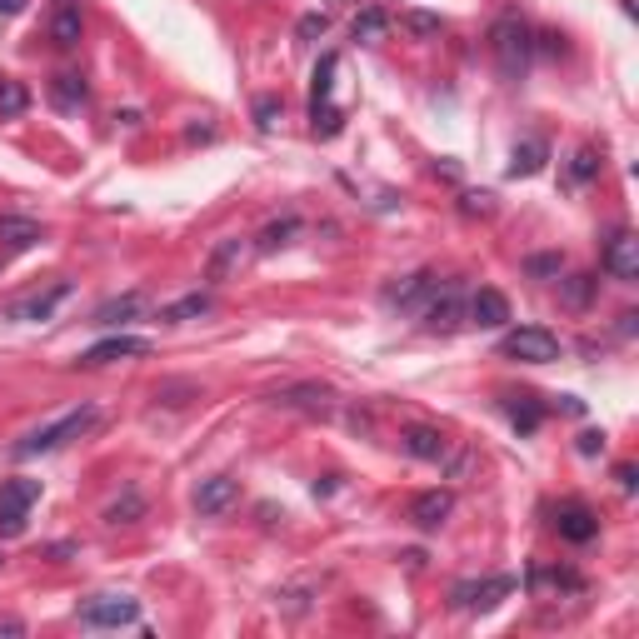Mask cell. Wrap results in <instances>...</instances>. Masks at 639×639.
<instances>
[{"label": "cell", "instance_id": "2", "mask_svg": "<svg viewBox=\"0 0 639 639\" xmlns=\"http://www.w3.org/2000/svg\"><path fill=\"white\" fill-rule=\"evenodd\" d=\"M95 425V405H80V410H70V415H60L55 425H45V430H30L20 445H15V460H30V455H50V450H60L65 440H75V435H85Z\"/></svg>", "mask_w": 639, "mask_h": 639}, {"label": "cell", "instance_id": "1", "mask_svg": "<svg viewBox=\"0 0 639 639\" xmlns=\"http://www.w3.org/2000/svg\"><path fill=\"white\" fill-rule=\"evenodd\" d=\"M490 50H495V65L505 80H525V70L535 60V30L520 15H500L490 25Z\"/></svg>", "mask_w": 639, "mask_h": 639}, {"label": "cell", "instance_id": "23", "mask_svg": "<svg viewBox=\"0 0 639 639\" xmlns=\"http://www.w3.org/2000/svg\"><path fill=\"white\" fill-rule=\"evenodd\" d=\"M385 35H390V15H385V10L370 5V10L355 15V40H360V45H375V40H385Z\"/></svg>", "mask_w": 639, "mask_h": 639}, {"label": "cell", "instance_id": "16", "mask_svg": "<svg viewBox=\"0 0 639 639\" xmlns=\"http://www.w3.org/2000/svg\"><path fill=\"white\" fill-rule=\"evenodd\" d=\"M70 295V285L60 280L55 290H45V295H30V300H15L10 305V320H25V325H40V320H50L55 315V305Z\"/></svg>", "mask_w": 639, "mask_h": 639}, {"label": "cell", "instance_id": "4", "mask_svg": "<svg viewBox=\"0 0 639 639\" xmlns=\"http://www.w3.org/2000/svg\"><path fill=\"white\" fill-rule=\"evenodd\" d=\"M500 355H510L520 365H550V360H560V335H550L545 325H520L500 340Z\"/></svg>", "mask_w": 639, "mask_h": 639}, {"label": "cell", "instance_id": "3", "mask_svg": "<svg viewBox=\"0 0 639 639\" xmlns=\"http://www.w3.org/2000/svg\"><path fill=\"white\" fill-rule=\"evenodd\" d=\"M335 70H340V55H320V65H315V80H310V120H315V135H335L340 130V105L330 100V90H335Z\"/></svg>", "mask_w": 639, "mask_h": 639}, {"label": "cell", "instance_id": "9", "mask_svg": "<svg viewBox=\"0 0 639 639\" xmlns=\"http://www.w3.org/2000/svg\"><path fill=\"white\" fill-rule=\"evenodd\" d=\"M140 355H150V340H140V335H110V340L90 345L80 355V365H115V360H140Z\"/></svg>", "mask_w": 639, "mask_h": 639}, {"label": "cell", "instance_id": "40", "mask_svg": "<svg viewBox=\"0 0 639 639\" xmlns=\"http://www.w3.org/2000/svg\"><path fill=\"white\" fill-rule=\"evenodd\" d=\"M615 480H620L625 490H635V465H620V470H615Z\"/></svg>", "mask_w": 639, "mask_h": 639}, {"label": "cell", "instance_id": "21", "mask_svg": "<svg viewBox=\"0 0 639 639\" xmlns=\"http://www.w3.org/2000/svg\"><path fill=\"white\" fill-rule=\"evenodd\" d=\"M545 160H550V145H545V140H525V145H515V155H510V175H515V180H520V175H540Z\"/></svg>", "mask_w": 639, "mask_h": 639}, {"label": "cell", "instance_id": "41", "mask_svg": "<svg viewBox=\"0 0 639 639\" xmlns=\"http://www.w3.org/2000/svg\"><path fill=\"white\" fill-rule=\"evenodd\" d=\"M25 10V0H0V15H20Z\"/></svg>", "mask_w": 639, "mask_h": 639}, {"label": "cell", "instance_id": "33", "mask_svg": "<svg viewBox=\"0 0 639 639\" xmlns=\"http://www.w3.org/2000/svg\"><path fill=\"white\" fill-rule=\"evenodd\" d=\"M440 15H425V10H405V30L410 35H440Z\"/></svg>", "mask_w": 639, "mask_h": 639}, {"label": "cell", "instance_id": "37", "mask_svg": "<svg viewBox=\"0 0 639 639\" xmlns=\"http://www.w3.org/2000/svg\"><path fill=\"white\" fill-rule=\"evenodd\" d=\"M560 265H565L560 255H535L530 260V275H560Z\"/></svg>", "mask_w": 639, "mask_h": 639}, {"label": "cell", "instance_id": "8", "mask_svg": "<svg viewBox=\"0 0 639 639\" xmlns=\"http://www.w3.org/2000/svg\"><path fill=\"white\" fill-rule=\"evenodd\" d=\"M510 590H515V580H510V575H500V580H470V585H455V610H495Z\"/></svg>", "mask_w": 639, "mask_h": 639}, {"label": "cell", "instance_id": "28", "mask_svg": "<svg viewBox=\"0 0 639 639\" xmlns=\"http://www.w3.org/2000/svg\"><path fill=\"white\" fill-rule=\"evenodd\" d=\"M135 310H140V295H120V300L100 305V310H95V320H100V325H120V320H130Z\"/></svg>", "mask_w": 639, "mask_h": 639}, {"label": "cell", "instance_id": "24", "mask_svg": "<svg viewBox=\"0 0 639 639\" xmlns=\"http://www.w3.org/2000/svg\"><path fill=\"white\" fill-rule=\"evenodd\" d=\"M505 410H510V420H515V430H540V420H545V410L530 400V395H505Z\"/></svg>", "mask_w": 639, "mask_h": 639}, {"label": "cell", "instance_id": "26", "mask_svg": "<svg viewBox=\"0 0 639 639\" xmlns=\"http://www.w3.org/2000/svg\"><path fill=\"white\" fill-rule=\"evenodd\" d=\"M300 230V220L295 215H285V220H275V225H265L260 230V250L270 255V250H280V245H290V235Z\"/></svg>", "mask_w": 639, "mask_h": 639}, {"label": "cell", "instance_id": "27", "mask_svg": "<svg viewBox=\"0 0 639 639\" xmlns=\"http://www.w3.org/2000/svg\"><path fill=\"white\" fill-rule=\"evenodd\" d=\"M240 260H245V245H240V240H225V245L210 255V280H225L230 265H240Z\"/></svg>", "mask_w": 639, "mask_h": 639}, {"label": "cell", "instance_id": "31", "mask_svg": "<svg viewBox=\"0 0 639 639\" xmlns=\"http://www.w3.org/2000/svg\"><path fill=\"white\" fill-rule=\"evenodd\" d=\"M560 285H565V305H575V310L590 305V290H595L590 275H570V280H560Z\"/></svg>", "mask_w": 639, "mask_h": 639}, {"label": "cell", "instance_id": "7", "mask_svg": "<svg viewBox=\"0 0 639 639\" xmlns=\"http://www.w3.org/2000/svg\"><path fill=\"white\" fill-rule=\"evenodd\" d=\"M465 320L480 325V330H500V325H510V300L485 285V290H475V295L465 300Z\"/></svg>", "mask_w": 639, "mask_h": 639}, {"label": "cell", "instance_id": "38", "mask_svg": "<svg viewBox=\"0 0 639 639\" xmlns=\"http://www.w3.org/2000/svg\"><path fill=\"white\" fill-rule=\"evenodd\" d=\"M0 535H5V540L25 535V515H10V510H0Z\"/></svg>", "mask_w": 639, "mask_h": 639}, {"label": "cell", "instance_id": "39", "mask_svg": "<svg viewBox=\"0 0 639 639\" xmlns=\"http://www.w3.org/2000/svg\"><path fill=\"white\" fill-rule=\"evenodd\" d=\"M600 450H605V435L585 430V435H580V455H600Z\"/></svg>", "mask_w": 639, "mask_h": 639}, {"label": "cell", "instance_id": "34", "mask_svg": "<svg viewBox=\"0 0 639 639\" xmlns=\"http://www.w3.org/2000/svg\"><path fill=\"white\" fill-rule=\"evenodd\" d=\"M325 30H330V15H305V20L295 25L300 40H315V35H325Z\"/></svg>", "mask_w": 639, "mask_h": 639}, {"label": "cell", "instance_id": "18", "mask_svg": "<svg viewBox=\"0 0 639 639\" xmlns=\"http://www.w3.org/2000/svg\"><path fill=\"white\" fill-rule=\"evenodd\" d=\"M430 290H435V275H405L400 285L385 290V305H390V310H415Z\"/></svg>", "mask_w": 639, "mask_h": 639}, {"label": "cell", "instance_id": "14", "mask_svg": "<svg viewBox=\"0 0 639 639\" xmlns=\"http://www.w3.org/2000/svg\"><path fill=\"white\" fill-rule=\"evenodd\" d=\"M450 510H455V495H450V490H425V495H415L410 520H415L420 530H440V525L450 520Z\"/></svg>", "mask_w": 639, "mask_h": 639}, {"label": "cell", "instance_id": "5", "mask_svg": "<svg viewBox=\"0 0 639 639\" xmlns=\"http://www.w3.org/2000/svg\"><path fill=\"white\" fill-rule=\"evenodd\" d=\"M80 620L90 630H120V625H135L140 620V605L130 595H95L80 605Z\"/></svg>", "mask_w": 639, "mask_h": 639}, {"label": "cell", "instance_id": "35", "mask_svg": "<svg viewBox=\"0 0 639 639\" xmlns=\"http://www.w3.org/2000/svg\"><path fill=\"white\" fill-rule=\"evenodd\" d=\"M275 115H280V100H275V95L255 100V125H260V130H270V125H275Z\"/></svg>", "mask_w": 639, "mask_h": 639}, {"label": "cell", "instance_id": "13", "mask_svg": "<svg viewBox=\"0 0 639 639\" xmlns=\"http://www.w3.org/2000/svg\"><path fill=\"white\" fill-rule=\"evenodd\" d=\"M330 400H335L330 385H290L275 395L280 410H305V415H330Z\"/></svg>", "mask_w": 639, "mask_h": 639}, {"label": "cell", "instance_id": "30", "mask_svg": "<svg viewBox=\"0 0 639 639\" xmlns=\"http://www.w3.org/2000/svg\"><path fill=\"white\" fill-rule=\"evenodd\" d=\"M25 105H30L25 85H20V80H0V115H20Z\"/></svg>", "mask_w": 639, "mask_h": 639}, {"label": "cell", "instance_id": "20", "mask_svg": "<svg viewBox=\"0 0 639 639\" xmlns=\"http://www.w3.org/2000/svg\"><path fill=\"white\" fill-rule=\"evenodd\" d=\"M80 30H85V20H80V5H55V20H50V40L60 45V50H70V45H80Z\"/></svg>", "mask_w": 639, "mask_h": 639}, {"label": "cell", "instance_id": "29", "mask_svg": "<svg viewBox=\"0 0 639 639\" xmlns=\"http://www.w3.org/2000/svg\"><path fill=\"white\" fill-rule=\"evenodd\" d=\"M570 175H575V180H580V185H590V180H595V175H600V155H595V150H590V145H580V150H575V155H570Z\"/></svg>", "mask_w": 639, "mask_h": 639}, {"label": "cell", "instance_id": "6", "mask_svg": "<svg viewBox=\"0 0 639 639\" xmlns=\"http://www.w3.org/2000/svg\"><path fill=\"white\" fill-rule=\"evenodd\" d=\"M455 325H465V295H460V285H435L430 290V305H425V330H435V335H450Z\"/></svg>", "mask_w": 639, "mask_h": 639}, {"label": "cell", "instance_id": "10", "mask_svg": "<svg viewBox=\"0 0 639 639\" xmlns=\"http://www.w3.org/2000/svg\"><path fill=\"white\" fill-rule=\"evenodd\" d=\"M605 270L615 275V280H639V240L630 230H615L610 235V245H605Z\"/></svg>", "mask_w": 639, "mask_h": 639}, {"label": "cell", "instance_id": "22", "mask_svg": "<svg viewBox=\"0 0 639 639\" xmlns=\"http://www.w3.org/2000/svg\"><path fill=\"white\" fill-rule=\"evenodd\" d=\"M35 500H40V480H10V485H0V510H10V515H25Z\"/></svg>", "mask_w": 639, "mask_h": 639}, {"label": "cell", "instance_id": "12", "mask_svg": "<svg viewBox=\"0 0 639 639\" xmlns=\"http://www.w3.org/2000/svg\"><path fill=\"white\" fill-rule=\"evenodd\" d=\"M400 445H405V455H415V460H430V465H440V460L450 455V440H445L435 425H410V430L400 435Z\"/></svg>", "mask_w": 639, "mask_h": 639}, {"label": "cell", "instance_id": "19", "mask_svg": "<svg viewBox=\"0 0 639 639\" xmlns=\"http://www.w3.org/2000/svg\"><path fill=\"white\" fill-rule=\"evenodd\" d=\"M45 240V230L35 225V220H25V215H0V245L5 250H30V245H40Z\"/></svg>", "mask_w": 639, "mask_h": 639}, {"label": "cell", "instance_id": "11", "mask_svg": "<svg viewBox=\"0 0 639 639\" xmlns=\"http://www.w3.org/2000/svg\"><path fill=\"white\" fill-rule=\"evenodd\" d=\"M235 500H240V485L230 475H210V480L195 485V510L200 515H225Z\"/></svg>", "mask_w": 639, "mask_h": 639}, {"label": "cell", "instance_id": "17", "mask_svg": "<svg viewBox=\"0 0 639 639\" xmlns=\"http://www.w3.org/2000/svg\"><path fill=\"white\" fill-rule=\"evenodd\" d=\"M85 100H90V85H85L80 75H70V70H65V75H55V80H50V105H55L60 115H75Z\"/></svg>", "mask_w": 639, "mask_h": 639}, {"label": "cell", "instance_id": "15", "mask_svg": "<svg viewBox=\"0 0 639 639\" xmlns=\"http://www.w3.org/2000/svg\"><path fill=\"white\" fill-rule=\"evenodd\" d=\"M555 530H560V540H570V545H590V540L600 535V520H595L585 505H565V510L555 515Z\"/></svg>", "mask_w": 639, "mask_h": 639}, {"label": "cell", "instance_id": "25", "mask_svg": "<svg viewBox=\"0 0 639 639\" xmlns=\"http://www.w3.org/2000/svg\"><path fill=\"white\" fill-rule=\"evenodd\" d=\"M205 310H210V295H185V300L165 305V310H160V320L180 325V320H195V315H205Z\"/></svg>", "mask_w": 639, "mask_h": 639}, {"label": "cell", "instance_id": "32", "mask_svg": "<svg viewBox=\"0 0 639 639\" xmlns=\"http://www.w3.org/2000/svg\"><path fill=\"white\" fill-rule=\"evenodd\" d=\"M140 510H145V505H140V495H125L120 505H110V510H105V520H110V525H135V520H140Z\"/></svg>", "mask_w": 639, "mask_h": 639}, {"label": "cell", "instance_id": "36", "mask_svg": "<svg viewBox=\"0 0 639 639\" xmlns=\"http://www.w3.org/2000/svg\"><path fill=\"white\" fill-rule=\"evenodd\" d=\"M460 210H465V215H490V195H485V190H470V195L460 200Z\"/></svg>", "mask_w": 639, "mask_h": 639}]
</instances>
